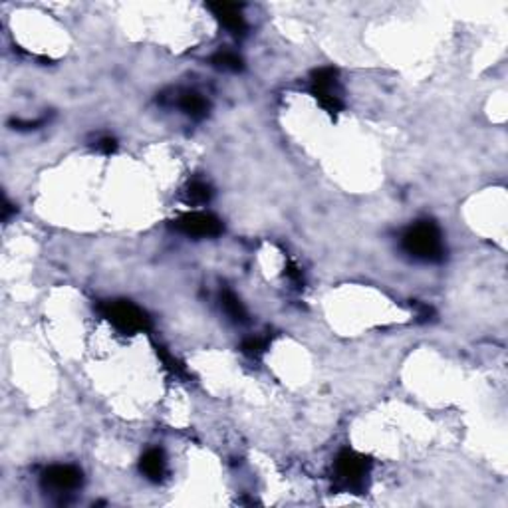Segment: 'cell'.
<instances>
[{
	"label": "cell",
	"instance_id": "obj_8",
	"mask_svg": "<svg viewBox=\"0 0 508 508\" xmlns=\"http://www.w3.org/2000/svg\"><path fill=\"white\" fill-rule=\"evenodd\" d=\"M140 468L145 477L149 478L151 482H159L165 478L167 473V461L161 448H149L143 453V457L140 458Z\"/></svg>",
	"mask_w": 508,
	"mask_h": 508
},
{
	"label": "cell",
	"instance_id": "obj_9",
	"mask_svg": "<svg viewBox=\"0 0 508 508\" xmlns=\"http://www.w3.org/2000/svg\"><path fill=\"white\" fill-rule=\"evenodd\" d=\"M179 108L193 120H203L209 111V101L197 91H183L179 98Z\"/></svg>",
	"mask_w": 508,
	"mask_h": 508
},
{
	"label": "cell",
	"instance_id": "obj_17",
	"mask_svg": "<svg viewBox=\"0 0 508 508\" xmlns=\"http://www.w3.org/2000/svg\"><path fill=\"white\" fill-rule=\"evenodd\" d=\"M417 306V316L421 322H427V320H431V316L435 314L433 312V308L431 306H427V304H415Z\"/></svg>",
	"mask_w": 508,
	"mask_h": 508
},
{
	"label": "cell",
	"instance_id": "obj_3",
	"mask_svg": "<svg viewBox=\"0 0 508 508\" xmlns=\"http://www.w3.org/2000/svg\"><path fill=\"white\" fill-rule=\"evenodd\" d=\"M310 94L334 118L344 110L338 72L334 70V68H318V70L312 72V76H310Z\"/></svg>",
	"mask_w": 508,
	"mask_h": 508
},
{
	"label": "cell",
	"instance_id": "obj_2",
	"mask_svg": "<svg viewBox=\"0 0 508 508\" xmlns=\"http://www.w3.org/2000/svg\"><path fill=\"white\" fill-rule=\"evenodd\" d=\"M98 310L113 328L120 329L121 334L133 336V334L147 332L151 328L149 316L130 300H106L98 306Z\"/></svg>",
	"mask_w": 508,
	"mask_h": 508
},
{
	"label": "cell",
	"instance_id": "obj_13",
	"mask_svg": "<svg viewBox=\"0 0 508 508\" xmlns=\"http://www.w3.org/2000/svg\"><path fill=\"white\" fill-rule=\"evenodd\" d=\"M270 339L266 336H250L242 342L240 349L249 356V358H260L266 349H269Z\"/></svg>",
	"mask_w": 508,
	"mask_h": 508
},
{
	"label": "cell",
	"instance_id": "obj_10",
	"mask_svg": "<svg viewBox=\"0 0 508 508\" xmlns=\"http://www.w3.org/2000/svg\"><path fill=\"white\" fill-rule=\"evenodd\" d=\"M220 308L225 310V314H227L235 324H247V322H249V312L244 308V304H242L239 296H235L230 290H222V292H220Z\"/></svg>",
	"mask_w": 508,
	"mask_h": 508
},
{
	"label": "cell",
	"instance_id": "obj_15",
	"mask_svg": "<svg viewBox=\"0 0 508 508\" xmlns=\"http://www.w3.org/2000/svg\"><path fill=\"white\" fill-rule=\"evenodd\" d=\"M44 120H34V121H22V120H14L11 123L12 130H18V131H30V130H38Z\"/></svg>",
	"mask_w": 508,
	"mask_h": 508
},
{
	"label": "cell",
	"instance_id": "obj_5",
	"mask_svg": "<svg viewBox=\"0 0 508 508\" xmlns=\"http://www.w3.org/2000/svg\"><path fill=\"white\" fill-rule=\"evenodd\" d=\"M173 229L187 237L210 239V237H219L222 232V222L210 213L195 210V213H185L177 220H173Z\"/></svg>",
	"mask_w": 508,
	"mask_h": 508
},
{
	"label": "cell",
	"instance_id": "obj_1",
	"mask_svg": "<svg viewBox=\"0 0 508 508\" xmlns=\"http://www.w3.org/2000/svg\"><path fill=\"white\" fill-rule=\"evenodd\" d=\"M401 247L409 256L423 262H441L445 259V244L441 229L433 220H419L401 237Z\"/></svg>",
	"mask_w": 508,
	"mask_h": 508
},
{
	"label": "cell",
	"instance_id": "obj_11",
	"mask_svg": "<svg viewBox=\"0 0 508 508\" xmlns=\"http://www.w3.org/2000/svg\"><path fill=\"white\" fill-rule=\"evenodd\" d=\"M210 64H213L217 70L222 72H240L244 68L242 58H240L237 52L232 50H219L210 58Z\"/></svg>",
	"mask_w": 508,
	"mask_h": 508
},
{
	"label": "cell",
	"instance_id": "obj_12",
	"mask_svg": "<svg viewBox=\"0 0 508 508\" xmlns=\"http://www.w3.org/2000/svg\"><path fill=\"white\" fill-rule=\"evenodd\" d=\"M213 199V189L205 181H191L185 189V201L189 205H207Z\"/></svg>",
	"mask_w": 508,
	"mask_h": 508
},
{
	"label": "cell",
	"instance_id": "obj_14",
	"mask_svg": "<svg viewBox=\"0 0 508 508\" xmlns=\"http://www.w3.org/2000/svg\"><path fill=\"white\" fill-rule=\"evenodd\" d=\"M157 356H159L161 361L165 363V368L169 369V371L173 373V376H175V378H189V371H187V368H185V366L181 363L179 359L173 358L169 351H165L163 348H157Z\"/></svg>",
	"mask_w": 508,
	"mask_h": 508
},
{
	"label": "cell",
	"instance_id": "obj_16",
	"mask_svg": "<svg viewBox=\"0 0 508 508\" xmlns=\"http://www.w3.org/2000/svg\"><path fill=\"white\" fill-rule=\"evenodd\" d=\"M98 151H101V153H106V155H110V153H113V151L118 149V141L113 140V137H101V140H98Z\"/></svg>",
	"mask_w": 508,
	"mask_h": 508
},
{
	"label": "cell",
	"instance_id": "obj_4",
	"mask_svg": "<svg viewBox=\"0 0 508 508\" xmlns=\"http://www.w3.org/2000/svg\"><path fill=\"white\" fill-rule=\"evenodd\" d=\"M371 461L356 451H342L336 458V478L344 488H361L368 477Z\"/></svg>",
	"mask_w": 508,
	"mask_h": 508
},
{
	"label": "cell",
	"instance_id": "obj_7",
	"mask_svg": "<svg viewBox=\"0 0 508 508\" xmlns=\"http://www.w3.org/2000/svg\"><path fill=\"white\" fill-rule=\"evenodd\" d=\"M209 11L213 12V16L235 36H244L247 32V22L244 16L240 12L239 4H232V2H210Z\"/></svg>",
	"mask_w": 508,
	"mask_h": 508
},
{
	"label": "cell",
	"instance_id": "obj_6",
	"mask_svg": "<svg viewBox=\"0 0 508 508\" xmlns=\"http://www.w3.org/2000/svg\"><path fill=\"white\" fill-rule=\"evenodd\" d=\"M84 475L78 467L72 465H54L42 473V487L54 492H70L81 487Z\"/></svg>",
	"mask_w": 508,
	"mask_h": 508
},
{
	"label": "cell",
	"instance_id": "obj_18",
	"mask_svg": "<svg viewBox=\"0 0 508 508\" xmlns=\"http://www.w3.org/2000/svg\"><path fill=\"white\" fill-rule=\"evenodd\" d=\"M14 210H16L14 209V205H11V203H9V199L4 197V203H2V219L4 220L11 219V215L14 213Z\"/></svg>",
	"mask_w": 508,
	"mask_h": 508
}]
</instances>
